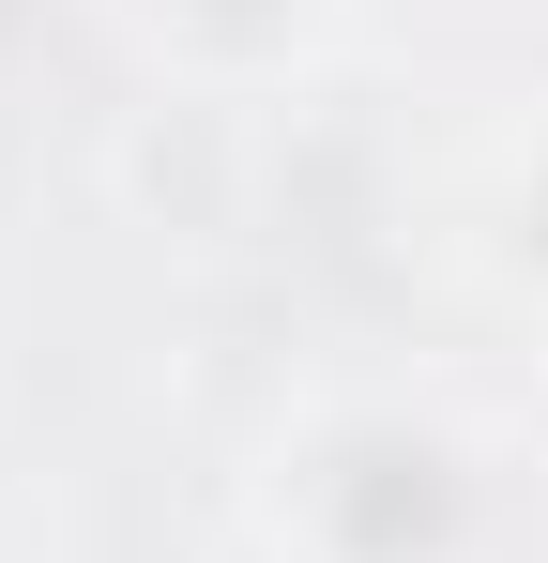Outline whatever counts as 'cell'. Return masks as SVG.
Listing matches in <instances>:
<instances>
[{"label": "cell", "instance_id": "obj_1", "mask_svg": "<svg viewBox=\"0 0 548 563\" xmlns=\"http://www.w3.org/2000/svg\"><path fill=\"white\" fill-rule=\"evenodd\" d=\"M289 533L320 563H457L472 549V457L427 411H336L289 457Z\"/></svg>", "mask_w": 548, "mask_h": 563}, {"label": "cell", "instance_id": "obj_2", "mask_svg": "<svg viewBox=\"0 0 548 563\" xmlns=\"http://www.w3.org/2000/svg\"><path fill=\"white\" fill-rule=\"evenodd\" d=\"M153 46H168L198 92H260V77H289L305 46H320V15L336 0H122Z\"/></svg>", "mask_w": 548, "mask_h": 563}, {"label": "cell", "instance_id": "obj_3", "mask_svg": "<svg viewBox=\"0 0 548 563\" xmlns=\"http://www.w3.org/2000/svg\"><path fill=\"white\" fill-rule=\"evenodd\" d=\"M503 275H518V289H548V153L503 184Z\"/></svg>", "mask_w": 548, "mask_h": 563}]
</instances>
